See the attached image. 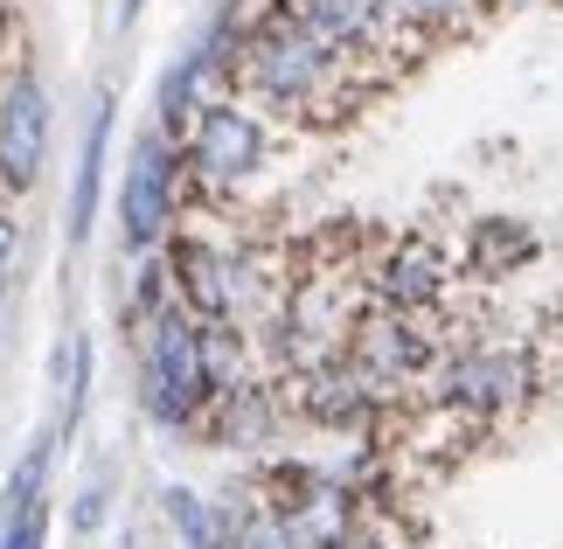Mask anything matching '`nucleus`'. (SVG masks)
<instances>
[{"label":"nucleus","instance_id":"f257e3e1","mask_svg":"<svg viewBox=\"0 0 563 549\" xmlns=\"http://www.w3.org/2000/svg\"><path fill=\"white\" fill-rule=\"evenodd\" d=\"M230 91L265 105L278 119H341L362 98V70L341 63L334 50H320V42L272 0V8H257V14H236Z\"/></svg>","mask_w":563,"mask_h":549},{"label":"nucleus","instance_id":"f03ea898","mask_svg":"<svg viewBox=\"0 0 563 549\" xmlns=\"http://www.w3.org/2000/svg\"><path fill=\"white\" fill-rule=\"evenodd\" d=\"M133 334H140V410L154 417L161 431H202L209 404L223 397L209 320H195L175 299L146 327H133Z\"/></svg>","mask_w":563,"mask_h":549},{"label":"nucleus","instance_id":"7ed1b4c3","mask_svg":"<svg viewBox=\"0 0 563 549\" xmlns=\"http://www.w3.org/2000/svg\"><path fill=\"white\" fill-rule=\"evenodd\" d=\"M175 146H181V174H188V188H202V195H230V188L257 182V167L272 161V125H265V112H257L251 98L223 91V98H209L202 112L181 125Z\"/></svg>","mask_w":563,"mask_h":549},{"label":"nucleus","instance_id":"20e7f679","mask_svg":"<svg viewBox=\"0 0 563 549\" xmlns=\"http://www.w3.org/2000/svg\"><path fill=\"white\" fill-rule=\"evenodd\" d=\"M181 195H188V174H181L175 133L146 125L133 140V161L119 174V244H125V257L167 251V237L181 223Z\"/></svg>","mask_w":563,"mask_h":549},{"label":"nucleus","instance_id":"39448f33","mask_svg":"<svg viewBox=\"0 0 563 549\" xmlns=\"http://www.w3.org/2000/svg\"><path fill=\"white\" fill-rule=\"evenodd\" d=\"M431 404L473 417V425H494L501 410H515L536 389V362L529 348L515 341H466V348H445V362L431 369Z\"/></svg>","mask_w":563,"mask_h":549},{"label":"nucleus","instance_id":"423d86ee","mask_svg":"<svg viewBox=\"0 0 563 549\" xmlns=\"http://www.w3.org/2000/svg\"><path fill=\"white\" fill-rule=\"evenodd\" d=\"M49 140H56L49 84H42V70L29 56H8L0 63V195H8V202L42 188Z\"/></svg>","mask_w":563,"mask_h":549},{"label":"nucleus","instance_id":"0eeeda50","mask_svg":"<svg viewBox=\"0 0 563 549\" xmlns=\"http://www.w3.org/2000/svg\"><path fill=\"white\" fill-rule=\"evenodd\" d=\"M349 362L383 397H404V389L431 383V369L445 362L439 314H389V306H369L362 327H355V341H349Z\"/></svg>","mask_w":563,"mask_h":549},{"label":"nucleus","instance_id":"6e6552de","mask_svg":"<svg viewBox=\"0 0 563 549\" xmlns=\"http://www.w3.org/2000/svg\"><path fill=\"white\" fill-rule=\"evenodd\" d=\"M286 404L307 417V425H320V431L369 438L389 397H383L369 376H362L349 355H334V362H320V369H299V376H286Z\"/></svg>","mask_w":563,"mask_h":549},{"label":"nucleus","instance_id":"1a4fd4ad","mask_svg":"<svg viewBox=\"0 0 563 549\" xmlns=\"http://www.w3.org/2000/svg\"><path fill=\"white\" fill-rule=\"evenodd\" d=\"M278 8H286L320 50H334L341 63H355V70H369V56H389L397 35H410L389 0H278Z\"/></svg>","mask_w":563,"mask_h":549},{"label":"nucleus","instance_id":"9d476101","mask_svg":"<svg viewBox=\"0 0 563 549\" xmlns=\"http://www.w3.org/2000/svg\"><path fill=\"white\" fill-rule=\"evenodd\" d=\"M452 293V251L424 230H404L397 244L376 251L369 265V299L389 306V314H439Z\"/></svg>","mask_w":563,"mask_h":549},{"label":"nucleus","instance_id":"9b49d317","mask_svg":"<svg viewBox=\"0 0 563 549\" xmlns=\"http://www.w3.org/2000/svg\"><path fill=\"white\" fill-rule=\"evenodd\" d=\"M112 125H119V91L104 84L91 98V125H84V146H77V174H70V216H63V244H84L98 223V202H104V167H112Z\"/></svg>","mask_w":563,"mask_h":549},{"label":"nucleus","instance_id":"f8f14e48","mask_svg":"<svg viewBox=\"0 0 563 549\" xmlns=\"http://www.w3.org/2000/svg\"><path fill=\"white\" fill-rule=\"evenodd\" d=\"M278 410H286V397L244 376V383H230L223 397L209 404L202 431L216 438V446H272V431H278Z\"/></svg>","mask_w":563,"mask_h":549},{"label":"nucleus","instance_id":"ddd939ff","mask_svg":"<svg viewBox=\"0 0 563 549\" xmlns=\"http://www.w3.org/2000/svg\"><path fill=\"white\" fill-rule=\"evenodd\" d=\"M161 521L175 529L181 549H230V529H236V508L230 501H209L195 487H161Z\"/></svg>","mask_w":563,"mask_h":549},{"label":"nucleus","instance_id":"4468645a","mask_svg":"<svg viewBox=\"0 0 563 549\" xmlns=\"http://www.w3.org/2000/svg\"><path fill=\"white\" fill-rule=\"evenodd\" d=\"M56 452H63L56 425H42V431L29 438V446H21V459L8 466V480H0V515H14V508H29V501H42V494H49Z\"/></svg>","mask_w":563,"mask_h":549},{"label":"nucleus","instance_id":"2eb2a0df","mask_svg":"<svg viewBox=\"0 0 563 549\" xmlns=\"http://www.w3.org/2000/svg\"><path fill=\"white\" fill-rule=\"evenodd\" d=\"M529 257H536V237L522 223H501V216L473 223V272H481V278H501L515 265H529Z\"/></svg>","mask_w":563,"mask_h":549},{"label":"nucleus","instance_id":"dca6fc26","mask_svg":"<svg viewBox=\"0 0 563 549\" xmlns=\"http://www.w3.org/2000/svg\"><path fill=\"white\" fill-rule=\"evenodd\" d=\"M236 508V529H230V549H292L286 536V521L272 515V501L265 494H251V501H230Z\"/></svg>","mask_w":563,"mask_h":549},{"label":"nucleus","instance_id":"f3484780","mask_svg":"<svg viewBox=\"0 0 563 549\" xmlns=\"http://www.w3.org/2000/svg\"><path fill=\"white\" fill-rule=\"evenodd\" d=\"M397 8V21L410 35H439V29H452V21H466L481 0H389Z\"/></svg>","mask_w":563,"mask_h":549},{"label":"nucleus","instance_id":"a211bd4d","mask_svg":"<svg viewBox=\"0 0 563 549\" xmlns=\"http://www.w3.org/2000/svg\"><path fill=\"white\" fill-rule=\"evenodd\" d=\"M0 549H49V494L0 515Z\"/></svg>","mask_w":563,"mask_h":549},{"label":"nucleus","instance_id":"6ab92c4d","mask_svg":"<svg viewBox=\"0 0 563 549\" xmlns=\"http://www.w3.org/2000/svg\"><path fill=\"white\" fill-rule=\"evenodd\" d=\"M104 521H112V487H104V480H84V494L70 501V529H77L84 542H91V536L104 529Z\"/></svg>","mask_w":563,"mask_h":549},{"label":"nucleus","instance_id":"aec40b11","mask_svg":"<svg viewBox=\"0 0 563 549\" xmlns=\"http://www.w3.org/2000/svg\"><path fill=\"white\" fill-rule=\"evenodd\" d=\"M14 265H21V209L0 195V293L14 285Z\"/></svg>","mask_w":563,"mask_h":549},{"label":"nucleus","instance_id":"412c9836","mask_svg":"<svg viewBox=\"0 0 563 549\" xmlns=\"http://www.w3.org/2000/svg\"><path fill=\"white\" fill-rule=\"evenodd\" d=\"M334 549H404V542H397V536H383L376 521H362V529H355L349 542H334Z\"/></svg>","mask_w":563,"mask_h":549},{"label":"nucleus","instance_id":"4be33fe9","mask_svg":"<svg viewBox=\"0 0 563 549\" xmlns=\"http://www.w3.org/2000/svg\"><path fill=\"white\" fill-rule=\"evenodd\" d=\"M8 35H14V8L0 0V63H8Z\"/></svg>","mask_w":563,"mask_h":549},{"label":"nucleus","instance_id":"5701e85b","mask_svg":"<svg viewBox=\"0 0 563 549\" xmlns=\"http://www.w3.org/2000/svg\"><path fill=\"white\" fill-rule=\"evenodd\" d=\"M140 8H146V0H119V29H133V21H140Z\"/></svg>","mask_w":563,"mask_h":549},{"label":"nucleus","instance_id":"b1692460","mask_svg":"<svg viewBox=\"0 0 563 549\" xmlns=\"http://www.w3.org/2000/svg\"><path fill=\"white\" fill-rule=\"evenodd\" d=\"M0 314H8V293H0Z\"/></svg>","mask_w":563,"mask_h":549}]
</instances>
